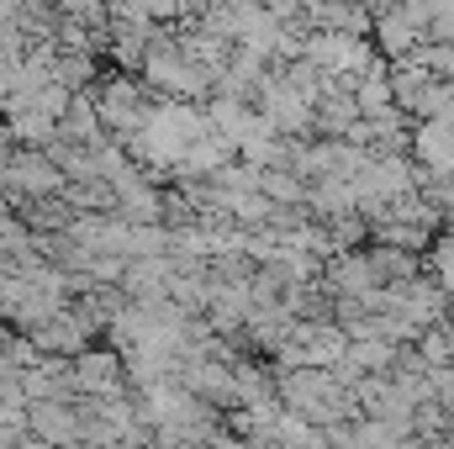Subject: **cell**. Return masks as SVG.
Segmentation results:
<instances>
[{"instance_id":"7a4b0ae2","label":"cell","mask_w":454,"mask_h":449,"mask_svg":"<svg viewBox=\"0 0 454 449\" xmlns=\"http://www.w3.org/2000/svg\"><path fill=\"white\" fill-rule=\"evenodd\" d=\"M423 37H428V32L412 21V11H407V5H386V11L375 16V43H380V53H386V59H407Z\"/></svg>"},{"instance_id":"3957f363","label":"cell","mask_w":454,"mask_h":449,"mask_svg":"<svg viewBox=\"0 0 454 449\" xmlns=\"http://www.w3.org/2000/svg\"><path fill=\"white\" fill-rule=\"evenodd\" d=\"M11 138L27 143V148H53V143H59V116H48L43 106L11 112Z\"/></svg>"},{"instance_id":"277c9868","label":"cell","mask_w":454,"mask_h":449,"mask_svg":"<svg viewBox=\"0 0 454 449\" xmlns=\"http://www.w3.org/2000/svg\"><path fill=\"white\" fill-rule=\"evenodd\" d=\"M69 101H74V91H69L64 80H48V85L37 91V106H43L48 116H59V122H64V112H69Z\"/></svg>"},{"instance_id":"6da1fadb","label":"cell","mask_w":454,"mask_h":449,"mask_svg":"<svg viewBox=\"0 0 454 449\" xmlns=\"http://www.w3.org/2000/svg\"><path fill=\"white\" fill-rule=\"evenodd\" d=\"M127 354L121 349H96L85 343L80 354H69V391L74 397H112V391H127Z\"/></svg>"}]
</instances>
